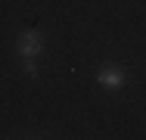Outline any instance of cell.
I'll use <instances>...</instances> for the list:
<instances>
[{"label": "cell", "instance_id": "1", "mask_svg": "<svg viewBox=\"0 0 146 140\" xmlns=\"http://www.w3.org/2000/svg\"><path fill=\"white\" fill-rule=\"evenodd\" d=\"M44 47H47V44H44V34L34 31V28H25V31L16 34V53L19 56H31V59H34V56L44 53Z\"/></svg>", "mask_w": 146, "mask_h": 140}, {"label": "cell", "instance_id": "2", "mask_svg": "<svg viewBox=\"0 0 146 140\" xmlns=\"http://www.w3.org/2000/svg\"><path fill=\"white\" fill-rule=\"evenodd\" d=\"M96 81H100L103 90H121V87L127 84V72L118 69V65H106V69L96 72Z\"/></svg>", "mask_w": 146, "mask_h": 140}, {"label": "cell", "instance_id": "3", "mask_svg": "<svg viewBox=\"0 0 146 140\" xmlns=\"http://www.w3.org/2000/svg\"><path fill=\"white\" fill-rule=\"evenodd\" d=\"M22 72H25L28 78H37V65H34L31 56H22Z\"/></svg>", "mask_w": 146, "mask_h": 140}]
</instances>
